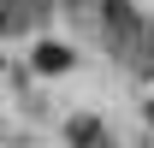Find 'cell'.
I'll use <instances>...</instances> for the list:
<instances>
[{
    "mask_svg": "<svg viewBox=\"0 0 154 148\" xmlns=\"http://www.w3.org/2000/svg\"><path fill=\"white\" fill-rule=\"evenodd\" d=\"M65 65H71V48L65 42H42L36 48V71H65Z\"/></svg>",
    "mask_w": 154,
    "mask_h": 148,
    "instance_id": "obj_1",
    "label": "cell"
}]
</instances>
